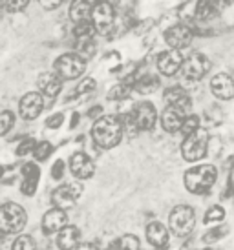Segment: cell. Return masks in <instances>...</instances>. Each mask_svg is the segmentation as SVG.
Wrapping results in <instances>:
<instances>
[{
	"label": "cell",
	"mask_w": 234,
	"mask_h": 250,
	"mask_svg": "<svg viewBox=\"0 0 234 250\" xmlns=\"http://www.w3.org/2000/svg\"><path fill=\"white\" fill-rule=\"evenodd\" d=\"M123 133L124 130L121 125V119L114 117V115L101 117L99 121H95V125L92 128V137L95 141V145L99 148H104V150L116 148L123 139Z\"/></svg>",
	"instance_id": "cell-1"
},
{
	"label": "cell",
	"mask_w": 234,
	"mask_h": 250,
	"mask_svg": "<svg viewBox=\"0 0 234 250\" xmlns=\"http://www.w3.org/2000/svg\"><path fill=\"white\" fill-rule=\"evenodd\" d=\"M218 177V170L212 165H198L185 172V187L192 194H209Z\"/></svg>",
	"instance_id": "cell-2"
},
{
	"label": "cell",
	"mask_w": 234,
	"mask_h": 250,
	"mask_svg": "<svg viewBox=\"0 0 234 250\" xmlns=\"http://www.w3.org/2000/svg\"><path fill=\"white\" fill-rule=\"evenodd\" d=\"M0 227L4 234H19L26 227V212L17 203H6L0 210Z\"/></svg>",
	"instance_id": "cell-3"
},
{
	"label": "cell",
	"mask_w": 234,
	"mask_h": 250,
	"mask_svg": "<svg viewBox=\"0 0 234 250\" xmlns=\"http://www.w3.org/2000/svg\"><path fill=\"white\" fill-rule=\"evenodd\" d=\"M194 225H196V214H194V210L190 207L179 205L170 212L168 227H170L172 234H176V236H188L194 230Z\"/></svg>",
	"instance_id": "cell-4"
},
{
	"label": "cell",
	"mask_w": 234,
	"mask_h": 250,
	"mask_svg": "<svg viewBox=\"0 0 234 250\" xmlns=\"http://www.w3.org/2000/svg\"><path fill=\"white\" fill-rule=\"evenodd\" d=\"M55 73L61 77L62 81H73L81 77L86 70V61H83L77 53H64L53 64Z\"/></svg>",
	"instance_id": "cell-5"
},
{
	"label": "cell",
	"mask_w": 234,
	"mask_h": 250,
	"mask_svg": "<svg viewBox=\"0 0 234 250\" xmlns=\"http://www.w3.org/2000/svg\"><path fill=\"white\" fill-rule=\"evenodd\" d=\"M207 146H209V137H207V132L203 130H198L192 135H187L183 145H181V155L185 161H200L205 157L207 153Z\"/></svg>",
	"instance_id": "cell-6"
},
{
	"label": "cell",
	"mask_w": 234,
	"mask_h": 250,
	"mask_svg": "<svg viewBox=\"0 0 234 250\" xmlns=\"http://www.w3.org/2000/svg\"><path fill=\"white\" fill-rule=\"evenodd\" d=\"M83 192V187L79 183H66L62 187L55 188L51 194V203L55 205V208L66 210L73 207V203L79 199V195Z\"/></svg>",
	"instance_id": "cell-7"
},
{
	"label": "cell",
	"mask_w": 234,
	"mask_h": 250,
	"mask_svg": "<svg viewBox=\"0 0 234 250\" xmlns=\"http://www.w3.org/2000/svg\"><path fill=\"white\" fill-rule=\"evenodd\" d=\"M192 37H194L192 26L183 24V22H179L176 26H170V28L165 31L166 44L170 46V49H176V51L187 48V46L192 42Z\"/></svg>",
	"instance_id": "cell-8"
},
{
	"label": "cell",
	"mask_w": 234,
	"mask_h": 250,
	"mask_svg": "<svg viewBox=\"0 0 234 250\" xmlns=\"http://www.w3.org/2000/svg\"><path fill=\"white\" fill-rule=\"evenodd\" d=\"M211 70V61L207 59L203 53H192V55L185 59V64H183V75L190 81H200L209 73Z\"/></svg>",
	"instance_id": "cell-9"
},
{
	"label": "cell",
	"mask_w": 234,
	"mask_h": 250,
	"mask_svg": "<svg viewBox=\"0 0 234 250\" xmlns=\"http://www.w3.org/2000/svg\"><path fill=\"white\" fill-rule=\"evenodd\" d=\"M130 115L134 117L136 125L139 126V130H152L156 126V121H158V111H156L154 104L145 103V101L134 106Z\"/></svg>",
	"instance_id": "cell-10"
},
{
	"label": "cell",
	"mask_w": 234,
	"mask_h": 250,
	"mask_svg": "<svg viewBox=\"0 0 234 250\" xmlns=\"http://www.w3.org/2000/svg\"><path fill=\"white\" fill-rule=\"evenodd\" d=\"M183 64H185V59L176 49H168L158 57V70L161 75H176L179 70H183Z\"/></svg>",
	"instance_id": "cell-11"
},
{
	"label": "cell",
	"mask_w": 234,
	"mask_h": 250,
	"mask_svg": "<svg viewBox=\"0 0 234 250\" xmlns=\"http://www.w3.org/2000/svg\"><path fill=\"white\" fill-rule=\"evenodd\" d=\"M42 108H44V99L37 91L26 93L19 103V111H21L22 119H26V121H33V119L39 117Z\"/></svg>",
	"instance_id": "cell-12"
},
{
	"label": "cell",
	"mask_w": 234,
	"mask_h": 250,
	"mask_svg": "<svg viewBox=\"0 0 234 250\" xmlns=\"http://www.w3.org/2000/svg\"><path fill=\"white\" fill-rule=\"evenodd\" d=\"M92 22H94V26H95L99 33H108L112 26H114V6L108 4V2L95 4Z\"/></svg>",
	"instance_id": "cell-13"
},
{
	"label": "cell",
	"mask_w": 234,
	"mask_h": 250,
	"mask_svg": "<svg viewBox=\"0 0 234 250\" xmlns=\"http://www.w3.org/2000/svg\"><path fill=\"white\" fill-rule=\"evenodd\" d=\"M70 170L77 179H90L95 172V165L84 152H77L70 157Z\"/></svg>",
	"instance_id": "cell-14"
},
{
	"label": "cell",
	"mask_w": 234,
	"mask_h": 250,
	"mask_svg": "<svg viewBox=\"0 0 234 250\" xmlns=\"http://www.w3.org/2000/svg\"><path fill=\"white\" fill-rule=\"evenodd\" d=\"M187 117H188V115H187L185 110L174 108V106H166L165 111L161 113V126H163V130L168 133L181 132L183 123H185Z\"/></svg>",
	"instance_id": "cell-15"
},
{
	"label": "cell",
	"mask_w": 234,
	"mask_h": 250,
	"mask_svg": "<svg viewBox=\"0 0 234 250\" xmlns=\"http://www.w3.org/2000/svg\"><path fill=\"white\" fill-rule=\"evenodd\" d=\"M64 227H68V215L61 208H51L48 210L44 217H42V230L46 234H59Z\"/></svg>",
	"instance_id": "cell-16"
},
{
	"label": "cell",
	"mask_w": 234,
	"mask_h": 250,
	"mask_svg": "<svg viewBox=\"0 0 234 250\" xmlns=\"http://www.w3.org/2000/svg\"><path fill=\"white\" fill-rule=\"evenodd\" d=\"M211 90L218 99L221 101H229L234 97V81L233 77L227 73H220L211 81Z\"/></svg>",
	"instance_id": "cell-17"
},
{
	"label": "cell",
	"mask_w": 234,
	"mask_h": 250,
	"mask_svg": "<svg viewBox=\"0 0 234 250\" xmlns=\"http://www.w3.org/2000/svg\"><path fill=\"white\" fill-rule=\"evenodd\" d=\"M163 99H165L166 106L181 108V110H185V111L192 104L190 95H188L187 90H183L181 86H170V88H166L165 93H163Z\"/></svg>",
	"instance_id": "cell-18"
},
{
	"label": "cell",
	"mask_w": 234,
	"mask_h": 250,
	"mask_svg": "<svg viewBox=\"0 0 234 250\" xmlns=\"http://www.w3.org/2000/svg\"><path fill=\"white\" fill-rule=\"evenodd\" d=\"M37 84H39V90H41V93L44 97L53 99V97H57L59 91H61L62 79L57 75V73H42V75L39 77Z\"/></svg>",
	"instance_id": "cell-19"
},
{
	"label": "cell",
	"mask_w": 234,
	"mask_h": 250,
	"mask_svg": "<svg viewBox=\"0 0 234 250\" xmlns=\"http://www.w3.org/2000/svg\"><path fill=\"white\" fill-rule=\"evenodd\" d=\"M79 239H81V232L77 227H64L57 236V247L61 250H73L79 247Z\"/></svg>",
	"instance_id": "cell-20"
},
{
	"label": "cell",
	"mask_w": 234,
	"mask_h": 250,
	"mask_svg": "<svg viewBox=\"0 0 234 250\" xmlns=\"http://www.w3.org/2000/svg\"><path fill=\"white\" fill-rule=\"evenodd\" d=\"M146 239L148 243L154 245L156 249H165L166 243H168V230L158 221H152L148 227H146Z\"/></svg>",
	"instance_id": "cell-21"
},
{
	"label": "cell",
	"mask_w": 234,
	"mask_h": 250,
	"mask_svg": "<svg viewBox=\"0 0 234 250\" xmlns=\"http://www.w3.org/2000/svg\"><path fill=\"white\" fill-rule=\"evenodd\" d=\"M94 4H90V2H83V0H79V2H73L71 6H70V19L75 22V24H81V22H90V19L94 17Z\"/></svg>",
	"instance_id": "cell-22"
},
{
	"label": "cell",
	"mask_w": 234,
	"mask_h": 250,
	"mask_svg": "<svg viewBox=\"0 0 234 250\" xmlns=\"http://www.w3.org/2000/svg\"><path fill=\"white\" fill-rule=\"evenodd\" d=\"M221 6L216 2H198V11H196V21H211L220 13Z\"/></svg>",
	"instance_id": "cell-23"
},
{
	"label": "cell",
	"mask_w": 234,
	"mask_h": 250,
	"mask_svg": "<svg viewBox=\"0 0 234 250\" xmlns=\"http://www.w3.org/2000/svg\"><path fill=\"white\" fill-rule=\"evenodd\" d=\"M134 88H136L139 93H143V95H146V93H154V91L159 88V77L158 75L141 77L139 81H136Z\"/></svg>",
	"instance_id": "cell-24"
},
{
	"label": "cell",
	"mask_w": 234,
	"mask_h": 250,
	"mask_svg": "<svg viewBox=\"0 0 234 250\" xmlns=\"http://www.w3.org/2000/svg\"><path fill=\"white\" fill-rule=\"evenodd\" d=\"M95 31L97 29L94 22H81V24H75L73 37H75V41H94Z\"/></svg>",
	"instance_id": "cell-25"
},
{
	"label": "cell",
	"mask_w": 234,
	"mask_h": 250,
	"mask_svg": "<svg viewBox=\"0 0 234 250\" xmlns=\"http://www.w3.org/2000/svg\"><path fill=\"white\" fill-rule=\"evenodd\" d=\"M132 88H134V86H130V84H126V83L117 84V86H114L110 90L108 99H110V101H126V99H130V95H132Z\"/></svg>",
	"instance_id": "cell-26"
},
{
	"label": "cell",
	"mask_w": 234,
	"mask_h": 250,
	"mask_svg": "<svg viewBox=\"0 0 234 250\" xmlns=\"http://www.w3.org/2000/svg\"><path fill=\"white\" fill-rule=\"evenodd\" d=\"M75 53L81 57L83 61H88V59H92V57H94V53H95V44H94V41H77Z\"/></svg>",
	"instance_id": "cell-27"
},
{
	"label": "cell",
	"mask_w": 234,
	"mask_h": 250,
	"mask_svg": "<svg viewBox=\"0 0 234 250\" xmlns=\"http://www.w3.org/2000/svg\"><path fill=\"white\" fill-rule=\"evenodd\" d=\"M229 234V227L227 225H220V227H216V229L209 230L205 236H203V243H216V241H220L223 237Z\"/></svg>",
	"instance_id": "cell-28"
},
{
	"label": "cell",
	"mask_w": 234,
	"mask_h": 250,
	"mask_svg": "<svg viewBox=\"0 0 234 250\" xmlns=\"http://www.w3.org/2000/svg\"><path fill=\"white\" fill-rule=\"evenodd\" d=\"M117 250H139V239L132 234H126V236L119 237L116 243Z\"/></svg>",
	"instance_id": "cell-29"
},
{
	"label": "cell",
	"mask_w": 234,
	"mask_h": 250,
	"mask_svg": "<svg viewBox=\"0 0 234 250\" xmlns=\"http://www.w3.org/2000/svg\"><path fill=\"white\" fill-rule=\"evenodd\" d=\"M200 125H201V121H200L198 115H188V117L185 119V123H183L181 132L185 133V137L187 135H192V133H196L198 130H201Z\"/></svg>",
	"instance_id": "cell-30"
},
{
	"label": "cell",
	"mask_w": 234,
	"mask_h": 250,
	"mask_svg": "<svg viewBox=\"0 0 234 250\" xmlns=\"http://www.w3.org/2000/svg\"><path fill=\"white\" fill-rule=\"evenodd\" d=\"M51 152H53V146H51V143H48V141H42V143H39L37 145V148H35V159L37 161H46L51 155Z\"/></svg>",
	"instance_id": "cell-31"
},
{
	"label": "cell",
	"mask_w": 234,
	"mask_h": 250,
	"mask_svg": "<svg viewBox=\"0 0 234 250\" xmlns=\"http://www.w3.org/2000/svg\"><path fill=\"white\" fill-rule=\"evenodd\" d=\"M119 119H121V125H123L124 133H128V135H138V133L141 132L130 113H124V115H121Z\"/></svg>",
	"instance_id": "cell-32"
},
{
	"label": "cell",
	"mask_w": 234,
	"mask_h": 250,
	"mask_svg": "<svg viewBox=\"0 0 234 250\" xmlns=\"http://www.w3.org/2000/svg\"><path fill=\"white\" fill-rule=\"evenodd\" d=\"M223 217H225V210L221 208L220 205H216V207H211V208L207 210L205 214V223H221L223 221Z\"/></svg>",
	"instance_id": "cell-33"
},
{
	"label": "cell",
	"mask_w": 234,
	"mask_h": 250,
	"mask_svg": "<svg viewBox=\"0 0 234 250\" xmlns=\"http://www.w3.org/2000/svg\"><path fill=\"white\" fill-rule=\"evenodd\" d=\"M11 250H37V249H35L33 237L19 236L17 239H15V243H13V247H11Z\"/></svg>",
	"instance_id": "cell-34"
},
{
	"label": "cell",
	"mask_w": 234,
	"mask_h": 250,
	"mask_svg": "<svg viewBox=\"0 0 234 250\" xmlns=\"http://www.w3.org/2000/svg\"><path fill=\"white\" fill-rule=\"evenodd\" d=\"M22 177H24V179L39 181V177H41V170H39V167H37L35 163H26V165L22 167Z\"/></svg>",
	"instance_id": "cell-35"
},
{
	"label": "cell",
	"mask_w": 234,
	"mask_h": 250,
	"mask_svg": "<svg viewBox=\"0 0 234 250\" xmlns=\"http://www.w3.org/2000/svg\"><path fill=\"white\" fill-rule=\"evenodd\" d=\"M97 83L92 79V77H88V79H84L83 83L77 86V91L73 93V97H79V95H84V93H90V91L95 90Z\"/></svg>",
	"instance_id": "cell-36"
},
{
	"label": "cell",
	"mask_w": 234,
	"mask_h": 250,
	"mask_svg": "<svg viewBox=\"0 0 234 250\" xmlns=\"http://www.w3.org/2000/svg\"><path fill=\"white\" fill-rule=\"evenodd\" d=\"M15 125V115L11 111H2L0 113V126H2V133L6 135L9 130H11V126Z\"/></svg>",
	"instance_id": "cell-37"
},
{
	"label": "cell",
	"mask_w": 234,
	"mask_h": 250,
	"mask_svg": "<svg viewBox=\"0 0 234 250\" xmlns=\"http://www.w3.org/2000/svg\"><path fill=\"white\" fill-rule=\"evenodd\" d=\"M35 148H37V143H35V139H26L24 143H21L19 145V148H17V155H26V153H29V152H35Z\"/></svg>",
	"instance_id": "cell-38"
},
{
	"label": "cell",
	"mask_w": 234,
	"mask_h": 250,
	"mask_svg": "<svg viewBox=\"0 0 234 250\" xmlns=\"http://www.w3.org/2000/svg\"><path fill=\"white\" fill-rule=\"evenodd\" d=\"M37 185H39V181L37 179H24L22 183V194L24 195H33L35 190H37Z\"/></svg>",
	"instance_id": "cell-39"
},
{
	"label": "cell",
	"mask_w": 234,
	"mask_h": 250,
	"mask_svg": "<svg viewBox=\"0 0 234 250\" xmlns=\"http://www.w3.org/2000/svg\"><path fill=\"white\" fill-rule=\"evenodd\" d=\"M4 7H6L7 11H22V9H26L28 7V0H19V2H6L4 4Z\"/></svg>",
	"instance_id": "cell-40"
},
{
	"label": "cell",
	"mask_w": 234,
	"mask_h": 250,
	"mask_svg": "<svg viewBox=\"0 0 234 250\" xmlns=\"http://www.w3.org/2000/svg\"><path fill=\"white\" fill-rule=\"evenodd\" d=\"M62 175H64V161H55V165L51 168V177L53 179H61Z\"/></svg>",
	"instance_id": "cell-41"
},
{
	"label": "cell",
	"mask_w": 234,
	"mask_h": 250,
	"mask_svg": "<svg viewBox=\"0 0 234 250\" xmlns=\"http://www.w3.org/2000/svg\"><path fill=\"white\" fill-rule=\"evenodd\" d=\"M62 113H53L51 117H48V121H46V126L48 128H59V126L62 125Z\"/></svg>",
	"instance_id": "cell-42"
},
{
	"label": "cell",
	"mask_w": 234,
	"mask_h": 250,
	"mask_svg": "<svg viewBox=\"0 0 234 250\" xmlns=\"http://www.w3.org/2000/svg\"><path fill=\"white\" fill-rule=\"evenodd\" d=\"M88 117L99 121V119L103 117V106H94L92 110H88Z\"/></svg>",
	"instance_id": "cell-43"
},
{
	"label": "cell",
	"mask_w": 234,
	"mask_h": 250,
	"mask_svg": "<svg viewBox=\"0 0 234 250\" xmlns=\"http://www.w3.org/2000/svg\"><path fill=\"white\" fill-rule=\"evenodd\" d=\"M75 250H99L95 247V245H92V243H83V245H79Z\"/></svg>",
	"instance_id": "cell-44"
},
{
	"label": "cell",
	"mask_w": 234,
	"mask_h": 250,
	"mask_svg": "<svg viewBox=\"0 0 234 250\" xmlns=\"http://www.w3.org/2000/svg\"><path fill=\"white\" fill-rule=\"evenodd\" d=\"M61 6V2H53V4H46V2H42V7L44 9H55V7Z\"/></svg>",
	"instance_id": "cell-45"
},
{
	"label": "cell",
	"mask_w": 234,
	"mask_h": 250,
	"mask_svg": "<svg viewBox=\"0 0 234 250\" xmlns=\"http://www.w3.org/2000/svg\"><path fill=\"white\" fill-rule=\"evenodd\" d=\"M77 123H79V113H73V115H71V123H70V126L73 128V126H77Z\"/></svg>",
	"instance_id": "cell-46"
},
{
	"label": "cell",
	"mask_w": 234,
	"mask_h": 250,
	"mask_svg": "<svg viewBox=\"0 0 234 250\" xmlns=\"http://www.w3.org/2000/svg\"><path fill=\"white\" fill-rule=\"evenodd\" d=\"M229 185H231V192L234 194V174L231 175V181H229Z\"/></svg>",
	"instance_id": "cell-47"
},
{
	"label": "cell",
	"mask_w": 234,
	"mask_h": 250,
	"mask_svg": "<svg viewBox=\"0 0 234 250\" xmlns=\"http://www.w3.org/2000/svg\"><path fill=\"white\" fill-rule=\"evenodd\" d=\"M108 250H116V245H114V247H110V249H108Z\"/></svg>",
	"instance_id": "cell-48"
}]
</instances>
